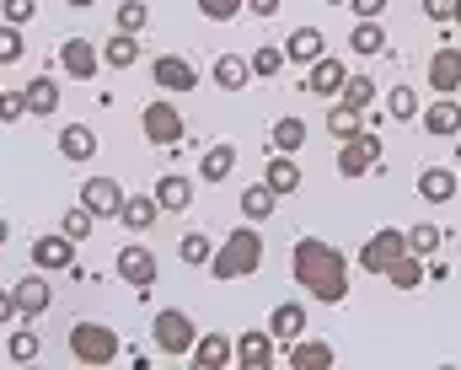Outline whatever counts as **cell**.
Wrapping results in <instances>:
<instances>
[{"mask_svg": "<svg viewBox=\"0 0 461 370\" xmlns=\"http://www.w3.org/2000/svg\"><path fill=\"white\" fill-rule=\"evenodd\" d=\"M274 210H279V194H274L268 183H252V188L241 194V215H247V221H268Z\"/></svg>", "mask_w": 461, "mask_h": 370, "instance_id": "obj_33", "label": "cell"}, {"mask_svg": "<svg viewBox=\"0 0 461 370\" xmlns=\"http://www.w3.org/2000/svg\"><path fill=\"white\" fill-rule=\"evenodd\" d=\"M230 172H236V145H230V140L210 145L204 161H199V177H204V183H226Z\"/></svg>", "mask_w": 461, "mask_h": 370, "instance_id": "obj_29", "label": "cell"}, {"mask_svg": "<svg viewBox=\"0 0 461 370\" xmlns=\"http://www.w3.org/2000/svg\"><path fill=\"white\" fill-rule=\"evenodd\" d=\"M322 5H348V0H322Z\"/></svg>", "mask_w": 461, "mask_h": 370, "instance_id": "obj_54", "label": "cell"}, {"mask_svg": "<svg viewBox=\"0 0 461 370\" xmlns=\"http://www.w3.org/2000/svg\"><path fill=\"white\" fill-rule=\"evenodd\" d=\"M375 161H381V134L365 123L354 140H344V150H339V177H365V172H375Z\"/></svg>", "mask_w": 461, "mask_h": 370, "instance_id": "obj_5", "label": "cell"}, {"mask_svg": "<svg viewBox=\"0 0 461 370\" xmlns=\"http://www.w3.org/2000/svg\"><path fill=\"white\" fill-rule=\"evenodd\" d=\"M194 370H226L236 360V344H230L226 333H199V344H194Z\"/></svg>", "mask_w": 461, "mask_h": 370, "instance_id": "obj_16", "label": "cell"}, {"mask_svg": "<svg viewBox=\"0 0 461 370\" xmlns=\"http://www.w3.org/2000/svg\"><path fill=\"white\" fill-rule=\"evenodd\" d=\"M348 11H354V16H381L386 0H348Z\"/></svg>", "mask_w": 461, "mask_h": 370, "instance_id": "obj_49", "label": "cell"}, {"mask_svg": "<svg viewBox=\"0 0 461 370\" xmlns=\"http://www.w3.org/2000/svg\"><path fill=\"white\" fill-rule=\"evenodd\" d=\"M150 338H156V355H167V360H188L194 344H199V322H194L183 306H161L156 322H150Z\"/></svg>", "mask_w": 461, "mask_h": 370, "instance_id": "obj_3", "label": "cell"}, {"mask_svg": "<svg viewBox=\"0 0 461 370\" xmlns=\"http://www.w3.org/2000/svg\"><path fill=\"white\" fill-rule=\"evenodd\" d=\"M11 317H16V301H11V290H0V328H5Z\"/></svg>", "mask_w": 461, "mask_h": 370, "instance_id": "obj_51", "label": "cell"}, {"mask_svg": "<svg viewBox=\"0 0 461 370\" xmlns=\"http://www.w3.org/2000/svg\"><path fill=\"white\" fill-rule=\"evenodd\" d=\"M263 183L279 194V199H290L295 188H301V167H295V156H285V150H274L268 156V167H263Z\"/></svg>", "mask_w": 461, "mask_h": 370, "instance_id": "obj_20", "label": "cell"}, {"mask_svg": "<svg viewBox=\"0 0 461 370\" xmlns=\"http://www.w3.org/2000/svg\"><path fill=\"white\" fill-rule=\"evenodd\" d=\"M263 268V237L252 231V226H241V231H230L226 242H215V257H210V274L230 284V279H247V274H258Z\"/></svg>", "mask_w": 461, "mask_h": 370, "instance_id": "obj_2", "label": "cell"}, {"mask_svg": "<svg viewBox=\"0 0 461 370\" xmlns=\"http://www.w3.org/2000/svg\"><path fill=\"white\" fill-rule=\"evenodd\" d=\"M156 274H161V263H156V252H150L145 242L118 247V279H123V284H134V290L145 295V290L156 284Z\"/></svg>", "mask_w": 461, "mask_h": 370, "instance_id": "obj_7", "label": "cell"}, {"mask_svg": "<svg viewBox=\"0 0 461 370\" xmlns=\"http://www.w3.org/2000/svg\"><path fill=\"white\" fill-rule=\"evenodd\" d=\"M285 54H290L295 65H317V59L328 54V38H322V27H295V32H290V43H285Z\"/></svg>", "mask_w": 461, "mask_h": 370, "instance_id": "obj_23", "label": "cell"}, {"mask_svg": "<svg viewBox=\"0 0 461 370\" xmlns=\"http://www.w3.org/2000/svg\"><path fill=\"white\" fill-rule=\"evenodd\" d=\"M386 119H397V123L419 119V97H413V86H392V92H386Z\"/></svg>", "mask_w": 461, "mask_h": 370, "instance_id": "obj_38", "label": "cell"}, {"mask_svg": "<svg viewBox=\"0 0 461 370\" xmlns=\"http://www.w3.org/2000/svg\"><path fill=\"white\" fill-rule=\"evenodd\" d=\"M419 199L424 204H451L456 199V172L451 167H424L419 172Z\"/></svg>", "mask_w": 461, "mask_h": 370, "instance_id": "obj_21", "label": "cell"}, {"mask_svg": "<svg viewBox=\"0 0 461 370\" xmlns=\"http://www.w3.org/2000/svg\"><path fill=\"white\" fill-rule=\"evenodd\" d=\"M140 129H145V140H150V145H177V140L188 134V119H183V113L161 97V103H145Z\"/></svg>", "mask_w": 461, "mask_h": 370, "instance_id": "obj_6", "label": "cell"}, {"mask_svg": "<svg viewBox=\"0 0 461 370\" xmlns=\"http://www.w3.org/2000/svg\"><path fill=\"white\" fill-rule=\"evenodd\" d=\"M339 97H344L348 108H359V113H365V108L375 103V81H370V76H354V70H348V81H344V92H339Z\"/></svg>", "mask_w": 461, "mask_h": 370, "instance_id": "obj_39", "label": "cell"}, {"mask_svg": "<svg viewBox=\"0 0 461 370\" xmlns=\"http://www.w3.org/2000/svg\"><path fill=\"white\" fill-rule=\"evenodd\" d=\"M247 11V0H199V16H210V22H236Z\"/></svg>", "mask_w": 461, "mask_h": 370, "instance_id": "obj_45", "label": "cell"}, {"mask_svg": "<svg viewBox=\"0 0 461 370\" xmlns=\"http://www.w3.org/2000/svg\"><path fill=\"white\" fill-rule=\"evenodd\" d=\"M0 242H11V226H5V221H0Z\"/></svg>", "mask_w": 461, "mask_h": 370, "instance_id": "obj_52", "label": "cell"}, {"mask_svg": "<svg viewBox=\"0 0 461 370\" xmlns=\"http://www.w3.org/2000/svg\"><path fill=\"white\" fill-rule=\"evenodd\" d=\"M22 49H27V38H22V27H11V22H0V65H16V59H22Z\"/></svg>", "mask_w": 461, "mask_h": 370, "instance_id": "obj_44", "label": "cell"}, {"mask_svg": "<svg viewBox=\"0 0 461 370\" xmlns=\"http://www.w3.org/2000/svg\"><path fill=\"white\" fill-rule=\"evenodd\" d=\"M92 226H97V215H92L86 204H76V210H65V221H59V231H65L70 242H86V237H92Z\"/></svg>", "mask_w": 461, "mask_h": 370, "instance_id": "obj_41", "label": "cell"}, {"mask_svg": "<svg viewBox=\"0 0 461 370\" xmlns=\"http://www.w3.org/2000/svg\"><path fill=\"white\" fill-rule=\"evenodd\" d=\"M429 92L435 97H456L461 92V49H451V43L435 49V59H429Z\"/></svg>", "mask_w": 461, "mask_h": 370, "instance_id": "obj_13", "label": "cell"}, {"mask_svg": "<svg viewBox=\"0 0 461 370\" xmlns=\"http://www.w3.org/2000/svg\"><path fill=\"white\" fill-rule=\"evenodd\" d=\"M446 242V231L435 226V221H419V226H408V252H419V257H435Z\"/></svg>", "mask_w": 461, "mask_h": 370, "instance_id": "obj_35", "label": "cell"}, {"mask_svg": "<svg viewBox=\"0 0 461 370\" xmlns=\"http://www.w3.org/2000/svg\"><path fill=\"white\" fill-rule=\"evenodd\" d=\"M81 204H86L97 221H118V210H123L118 177H86V183H81Z\"/></svg>", "mask_w": 461, "mask_h": 370, "instance_id": "obj_12", "label": "cell"}, {"mask_svg": "<svg viewBox=\"0 0 461 370\" xmlns=\"http://www.w3.org/2000/svg\"><path fill=\"white\" fill-rule=\"evenodd\" d=\"M59 156H65V161H92V156H97V134H92L86 123H65V129H59Z\"/></svg>", "mask_w": 461, "mask_h": 370, "instance_id": "obj_26", "label": "cell"}, {"mask_svg": "<svg viewBox=\"0 0 461 370\" xmlns=\"http://www.w3.org/2000/svg\"><path fill=\"white\" fill-rule=\"evenodd\" d=\"M402 252H408V231L381 226L370 242L359 247V268H365V274H386V263H392V257H402Z\"/></svg>", "mask_w": 461, "mask_h": 370, "instance_id": "obj_9", "label": "cell"}, {"mask_svg": "<svg viewBox=\"0 0 461 370\" xmlns=\"http://www.w3.org/2000/svg\"><path fill=\"white\" fill-rule=\"evenodd\" d=\"M22 92H27V113H32V119L59 113V81H54V76H32Z\"/></svg>", "mask_w": 461, "mask_h": 370, "instance_id": "obj_25", "label": "cell"}, {"mask_svg": "<svg viewBox=\"0 0 461 370\" xmlns=\"http://www.w3.org/2000/svg\"><path fill=\"white\" fill-rule=\"evenodd\" d=\"M59 70H65L70 81H92V76L103 70V43H92V38H65V43H59Z\"/></svg>", "mask_w": 461, "mask_h": 370, "instance_id": "obj_8", "label": "cell"}, {"mask_svg": "<svg viewBox=\"0 0 461 370\" xmlns=\"http://www.w3.org/2000/svg\"><path fill=\"white\" fill-rule=\"evenodd\" d=\"M150 81H156L161 92H194V86H199V70H194L183 54H156V59H150Z\"/></svg>", "mask_w": 461, "mask_h": 370, "instance_id": "obj_11", "label": "cell"}, {"mask_svg": "<svg viewBox=\"0 0 461 370\" xmlns=\"http://www.w3.org/2000/svg\"><path fill=\"white\" fill-rule=\"evenodd\" d=\"M11 301H16V317L32 322V317H43V311L54 306V284L43 279V268H38V274H22V279L11 284Z\"/></svg>", "mask_w": 461, "mask_h": 370, "instance_id": "obj_10", "label": "cell"}, {"mask_svg": "<svg viewBox=\"0 0 461 370\" xmlns=\"http://www.w3.org/2000/svg\"><path fill=\"white\" fill-rule=\"evenodd\" d=\"M333 344H322V338H295L290 344V370H333Z\"/></svg>", "mask_w": 461, "mask_h": 370, "instance_id": "obj_22", "label": "cell"}, {"mask_svg": "<svg viewBox=\"0 0 461 370\" xmlns=\"http://www.w3.org/2000/svg\"><path fill=\"white\" fill-rule=\"evenodd\" d=\"M70 5H76V11H86V5H97V0H70Z\"/></svg>", "mask_w": 461, "mask_h": 370, "instance_id": "obj_53", "label": "cell"}, {"mask_svg": "<svg viewBox=\"0 0 461 370\" xmlns=\"http://www.w3.org/2000/svg\"><path fill=\"white\" fill-rule=\"evenodd\" d=\"M290 274H295V284H301L312 301H322V306H339L348 295V257L333 242H322V237H301V242H295Z\"/></svg>", "mask_w": 461, "mask_h": 370, "instance_id": "obj_1", "label": "cell"}, {"mask_svg": "<svg viewBox=\"0 0 461 370\" xmlns=\"http://www.w3.org/2000/svg\"><path fill=\"white\" fill-rule=\"evenodd\" d=\"M247 11H252V16H274V11H279V0H247Z\"/></svg>", "mask_w": 461, "mask_h": 370, "instance_id": "obj_50", "label": "cell"}, {"mask_svg": "<svg viewBox=\"0 0 461 370\" xmlns=\"http://www.w3.org/2000/svg\"><path fill=\"white\" fill-rule=\"evenodd\" d=\"M301 145H306V123H301V119H279V123H274V150L295 156Z\"/></svg>", "mask_w": 461, "mask_h": 370, "instance_id": "obj_40", "label": "cell"}, {"mask_svg": "<svg viewBox=\"0 0 461 370\" xmlns=\"http://www.w3.org/2000/svg\"><path fill=\"white\" fill-rule=\"evenodd\" d=\"M118 221H123L134 237H145V231L161 221V204H156V194H150V199H145V194H140V199H129V194H123V210H118Z\"/></svg>", "mask_w": 461, "mask_h": 370, "instance_id": "obj_24", "label": "cell"}, {"mask_svg": "<svg viewBox=\"0 0 461 370\" xmlns=\"http://www.w3.org/2000/svg\"><path fill=\"white\" fill-rule=\"evenodd\" d=\"M27 119V92H0V123Z\"/></svg>", "mask_w": 461, "mask_h": 370, "instance_id": "obj_47", "label": "cell"}, {"mask_svg": "<svg viewBox=\"0 0 461 370\" xmlns=\"http://www.w3.org/2000/svg\"><path fill=\"white\" fill-rule=\"evenodd\" d=\"M32 11H38V0H0V22H11V27H27Z\"/></svg>", "mask_w": 461, "mask_h": 370, "instance_id": "obj_46", "label": "cell"}, {"mask_svg": "<svg viewBox=\"0 0 461 370\" xmlns=\"http://www.w3.org/2000/svg\"><path fill=\"white\" fill-rule=\"evenodd\" d=\"M419 123H424V134H435V140H451V134H461V108H456V97H435V103L419 113Z\"/></svg>", "mask_w": 461, "mask_h": 370, "instance_id": "obj_17", "label": "cell"}, {"mask_svg": "<svg viewBox=\"0 0 461 370\" xmlns=\"http://www.w3.org/2000/svg\"><path fill=\"white\" fill-rule=\"evenodd\" d=\"M70 263H76V242H70L65 231H49V237L32 242V268L54 274V268H70Z\"/></svg>", "mask_w": 461, "mask_h": 370, "instance_id": "obj_15", "label": "cell"}, {"mask_svg": "<svg viewBox=\"0 0 461 370\" xmlns=\"http://www.w3.org/2000/svg\"><path fill=\"white\" fill-rule=\"evenodd\" d=\"M451 22H461V0H456V16H451Z\"/></svg>", "mask_w": 461, "mask_h": 370, "instance_id": "obj_55", "label": "cell"}, {"mask_svg": "<svg viewBox=\"0 0 461 370\" xmlns=\"http://www.w3.org/2000/svg\"><path fill=\"white\" fill-rule=\"evenodd\" d=\"M344 81H348V65L322 54V59L312 65V76H306V92H317V97H339V92H344Z\"/></svg>", "mask_w": 461, "mask_h": 370, "instance_id": "obj_19", "label": "cell"}, {"mask_svg": "<svg viewBox=\"0 0 461 370\" xmlns=\"http://www.w3.org/2000/svg\"><path fill=\"white\" fill-rule=\"evenodd\" d=\"M156 204H161V215H167V210H188V204H194V183H188L183 172H167V177L156 183Z\"/></svg>", "mask_w": 461, "mask_h": 370, "instance_id": "obj_28", "label": "cell"}, {"mask_svg": "<svg viewBox=\"0 0 461 370\" xmlns=\"http://www.w3.org/2000/svg\"><path fill=\"white\" fill-rule=\"evenodd\" d=\"M103 65H108V70H129V65H140V38H134V32H113V38L103 43Z\"/></svg>", "mask_w": 461, "mask_h": 370, "instance_id": "obj_31", "label": "cell"}, {"mask_svg": "<svg viewBox=\"0 0 461 370\" xmlns=\"http://www.w3.org/2000/svg\"><path fill=\"white\" fill-rule=\"evenodd\" d=\"M328 129H333L339 140H354V134L365 129V113H359V108H348V103H339V108L328 113Z\"/></svg>", "mask_w": 461, "mask_h": 370, "instance_id": "obj_43", "label": "cell"}, {"mask_svg": "<svg viewBox=\"0 0 461 370\" xmlns=\"http://www.w3.org/2000/svg\"><path fill=\"white\" fill-rule=\"evenodd\" d=\"M247 65H252V76H263V81H274V76H279V70L290 65V54H285V49H274V43H263V49H258V54H252Z\"/></svg>", "mask_w": 461, "mask_h": 370, "instance_id": "obj_37", "label": "cell"}, {"mask_svg": "<svg viewBox=\"0 0 461 370\" xmlns=\"http://www.w3.org/2000/svg\"><path fill=\"white\" fill-rule=\"evenodd\" d=\"M177 252H183V263H188V268H210V257H215V242H210L204 231H188V237L177 242Z\"/></svg>", "mask_w": 461, "mask_h": 370, "instance_id": "obj_36", "label": "cell"}, {"mask_svg": "<svg viewBox=\"0 0 461 370\" xmlns=\"http://www.w3.org/2000/svg\"><path fill=\"white\" fill-rule=\"evenodd\" d=\"M348 49H354V54H365V59H370V54H381V49H386V27H381L375 16H359V22L348 27Z\"/></svg>", "mask_w": 461, "mask_h": 370, "instance_id": "obj_27", "label": "cell"}, {"mask_svg": "<svg viewBox=\"0 0 461 370\" xmlns=\"http://www.w3.org/2000/svg\"><path fill=\"white\" fill-rule=\"evenodd\" d=\"M38 349H43V344H38V333H32V328H16V333L5 338V355H11L16 365H27V360H38Z\"/></svg>", "mask_w": 461, "mask_h": 370, "instance_id": "obj_42", "label": "cell"}, {"mask_svg": "<svg viewBox=\"0 0 461 370\" xmlns=\"http://www.w3.org/2000/svg\"><path fill=\"white\" fill-rule=\"evenodd\" d=\"M70 355L81 360V365H113L118 355H123V338H118L108 322H76L70 328Z\"/></svg>", "mask_w": 461, "mask_h": 370, "instance_id": "obj_4", "label": "cell"}, {"mask_svg": "<svg viewBox=\"0 0 461 370\" xmlns=\"http://www.w3.org/2000/svg\"><path fill=\"white\" fill-rule=\"evenodd\" d=\"M236 365L241 370H274V333L268 328H247L236 338Z\"/></svg>", "mask_w": 461, "mask_h": 370, "instance_id": "obj_14", "label": "cell"}, {"mask_svg": "<svg viewBox=\"0 0 461 370\" xmlns=\"http://www.w3.org/2000/svg\"><path fill=\"white\" fill-rule=\"evenodd\" d=\"M386 284H397V290H419V284H424V257H419V252L392 257V263H386Z\"/></svg>", "mask_w": 461, "mask_h": 370, "instance_id": "obj_30", "label": "cell"}, {"mask_svg": "<svg viewBox=\"0 0 461 370\" xmlns=\"http://www.w3.org/2000/svg\"><path fill=\"white\" fill-rule=\"evenodd\" d=\"M424 16L429 22H451L456 16V0H424Z\"/></svg>", "mask_w": 461, "mask_h": 370, "instance_id": "obj_48", "label": "cell"}, {"mask_svg": "<svg viewBox=\"0 0 461 370\" xmlns=\"http://www.w3.org/2000/svg\"><path fill=\"white\" fill-rule=\"evenodd\" d=\"M247 81H252V65H247L241 54H221V59H215V86H221V92H241Z\"/></svg>", "mask_w": 461, "mask_h": 370, "instance_id": "obj_32", "label": "cell"}, {"mask_svg": "<svg viewBox=\"0 0 461 370\" xmlns=\"http://www.w3.org/2000/svg\"><path fill=\"white\" fill-rule=\"evenodd\" d=\"M268 333H274V344H295L306 333V306L301 301H279L274 317H268Z\"/></svg>", "mask_w": 461, "mask_h": 370, "instance_id": "obj_18", "label": "cell"}, {"mask_svg": "<svg viewBox=\"0 0 461 370\" xmlns=\"http://www.w3.org/2000/svg\"><path fill=\"white\" fill-rule=\"evenodd\" d=\"M113 27H118V32H134V38H140V32L150 27V5H145V0H118Z\"/></svg>", "mask_w": 461, "mask_h": 370, "instance_id": "obj_34", "label": "cell"}]
</instances>
